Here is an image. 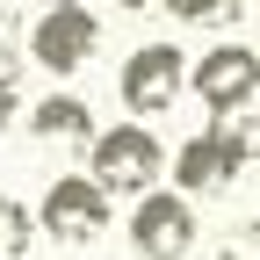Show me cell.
<instances>
[{
  "instance_id": "5bb4252c",
  "label": "cell",
  "mask_w": 260,
  "mask_h": 260,
  "mask_svg": "<svg viewBox=\"0 0 260 260\" xmlns=\"http://www.w3.org/2000/svg\"><path fill=\"white\" fill-rule=\"evenodd\" d=\"M44 8H58V0H44Z\"/></svg>"
},
{
  "instance_id": "5b68a950",
  "label": "cell",
  "mask_w": 260,
  "mask_h": 260,
  "mask_svg": "<svg viewBox=\"0 0 260 260\" xmlns=\"http://www.w3.org/2000/svg\"><path fill=\"white\" fill-rule=\"evenodd\" d=\"M181 87H188V51L181 44H138L123 58V73H116V94H123V109L130 116H167L181 102Z\"/></svg>"
},
{
  "instance_id": "9a60e30c",
  "label": "cell",
  "mask_w": 260,
  "mask_h": 260,
  "mask_svg": "<svg viewBox=\"0 0 260 260\" xmlns=\"http://www.w3.org/2000/svg\"><path fill=\"white\" fill-rule=\"evenodd\" d=\"M253 152H260V145H253Z\"/></svg>"
},
{
  "instance_id": "7a4b0ae2",
  "label": "cell",
  "mask_w": 260,
  "mask_h": 260,
  "mask_svg": "<svg viewBox=\"0 0 260 260\" xmlns=\"http://www.w3.org/2000/svg\"><path fill=\"white\" fill-rule=\"evenodd\" d=\"M80 152H87V181L102 195H130V203H138L145 188L167 181V145L152 138V123H109V130H94Z\"/></svg>"
},
{
  "instance_id": "ba28073f",
  "label": "cell",
  "mask_w": 260,
  "mask_h": 260,
  "mask_svg": "<svg viewBox=\"0 0 260 260\" xmlns=\"http://www.w3.org/2000/svg\"><path fill=\"white\" fill-rule=\"evenodd\" d=\"M29 138L44 145H87L94 138V102L87 94H44V102H29Z\"/></svg>"
},
{
  "instance_id": "3957f363",
  "label": "cell",
  "mask_w": 260,
  "mask_h": 260,
  "mask_svg": "<svg viewBox=\"0 0 260 260\" xmlns=\"http://www.w3.org/2000/svg\"><path fill=\"white\" fill-rule=\"evenodd\" d=\"M94 44H102V22H94L87 0H58V8H44L37 22H29V65H44L51 80H73L94 65Z\"/></svg>"
},
{
  "instance_id": "7c38bea8",
  "label": "cell",
  "mask_w": 260,
  "mask_h": 260,
  "mask_svg": "<svg viewBox=\"0 0 260 260\" xmlns=\"http://www.w3.org/2000/svg\"><path fill=\"white\" fill-rule=\"evenodd\" d=\"M22 116V58H0V130Z\"/></svg>"
},
{
  "instance_id": "52a82bcc",
  "label": "cell",
  "mask_w": 260,
  "mask_h": 260,
  "mask_svg": "<svg viewBox=\"0 0 260 260\" xmlns=\"http://www.w3.org/2000/svg\"><path fill=\"white\" fill-rule=\"evenodd\" d=\"M188 87H195V102H203V109L232 116V109H246L253 94H260V51L217 44V51H203V58L188 65Z\"/></svg>"
},
{
  "instance_id": "6da1fadb",
  "label": "cell",
  "mask_w": 260,
  "mask_h": 260,
  "mask_svg": "<svg viewBox=\"0 0 260 260\" xmlns=\"http://www.w3.org/2000/svg\"><path fill=\"white\" fill-rule=\"evenodd\" d=\"M253 145H260V123H246L239 109L232 116H217L203 138H188L174 159H167V174H174V195H224L239 174H246V159H253Z\"/></svg>"
},
{
  "instance_id": "8992f818",
  "label": "cell",
  "mask_w": 260,
  "mask_h": 260,
  "mask_svg": "<svg viewBox=\"0 0 260 260\" xmlns=\"http://www.w3.org/2000/svg\"><path fill=\"white\" fill-rule=\"evenodd\" d=\"M37 232L58 239V246H94L109 232V195L94 188L87 174H58L44 188V203H37Z\"/></svg>"
},
{
  "instance_id": "9c48e42d",
  "label": "cell",
  "mask_w": 260,
  "mask_h": 260,
  "mask_svg": "<svg viewBox=\"0 0 260 260\" xmlns=\"http://www.w3.org/2000/svg\"><path fill=\"white\" fill-rule=\"evenodd\" d=\"M29 203H15V195H0V260H22L29 253Z\"/></svg>"
},
{
  "instance_id": "277c9868",
  "label": "cell",
  "mask_w": 260,
  "mask_h": 260,
  "mask_svg": "<svg viewBox=\"0 0 260 260\" xmlns=\"http://www.w3.org/2000/svg\"><path fill=\"white\" fill-rule=\"evenodd\" d=\"M195 232H203V224H195V203L174 195V188H145L138 203H130V224H123V239H130L138 260H188Z\"/></svg>"
},
{
  "instance_id": "30bf717a",
  "label": "cell",
  "mask_w": 260,
  "mask_h": 260,
  "mask_svg": "<svg viewBox=\"0 0 260 260\" xmlns=\"http://www.w3.org/2000/svg\"><path fill=\"white\" fill-rule=\"evenodd\" d=\"M239 8H246V0H174V15L195 22V29H232Z\"/></svg>"
},
{
  "instance_id": "4fadbf2b",
  "label": "cell",
  "mask_w": 260,
  "mask_h": 260,
  "mask_svg": "<svg viewBox=\"0 0 260 260\" xmlns=\"http://www.w3.org/2000/svg\"><path fill=\"white\" fill-rule=\"evenodd\" d=\"M130 15H174V0H123Z\"/></svg>"
},
{
  "instance_id": "8fae6325",
  "label": "cell",
  "mask_w": 260,
  "mask_h": 260,
  "mask_svg": "<svg viewBox=\"0 0 260 260\" xmlns=\"http://www.w3.org/2000/svg\"><path fill=\"white\" fill-rule=\"evenodd\" d=\"M217 260H260V217H239L232 232L217 239Z\"/></svg>"
}]
</instances>
